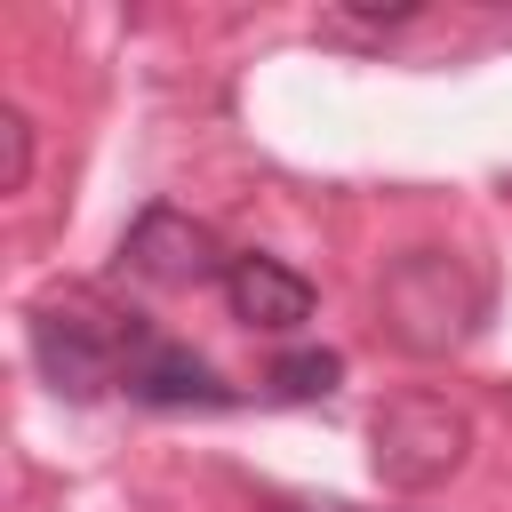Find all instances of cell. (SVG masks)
Returning <instances> with one entry per match:
<instances>
[{
  "mask_svg": "<svg viewBox=\"0 0 512 512\" xmlns=\"http://www.w3.org/2000/svg\"><path fill=\"white\" fill-rule=\"evenodd\" d=\"M480 304H488V280L464 264V256H448V248H408L392 272H384V288H376V312H384V336L400 344V352H456L464 336H472V320H480Z\"/></svg>",
  "mask_w": 512,
  "mask_h": 512,
  "instance_id": "obj_1",
  "label": "cell"
},
{
  "mask_svg": "<svg viewBox=\"0 0 512 512\" xmlns=\"http://www.w3.org/2000/svg\"><path fill=\"white\" fill-rule=\"evenodd\" d=\"M464 448H472V424L440 392H400L368 424V464L384 488H440L464 464Z\"/></svg>",
  "mask_w": 512,
  "mask_h": 512,
  "instance_id": "obj_2",
  "label": "cell"
},
{
  "mask_svg": "<svg viewBox=\"0 0 512 512\" xmlns=\"http://www.w3.org/2000/svg\"><path fill=\"white\" fill-rule=\"evenodd\" d=\"M128 336H136V328H120V320H104V312H88V304H40V312H32V360H40V376H48L64 400L112 392V384L128 376Z\"/></svg>",
  "mask_w": 512,
  "mask_h": 512,
  "instance_id": "obj_3",
  "label": "cell"
},
{
  "mask_svg": "<svg viewBox=\"0 0 512 512\" xmlns=\"http://www.w3.org/2000/svg\"><path fill=\"white\" fill-rule=\"evenodd\" d=\"M120 264L136 280H152V288H200V280L224 272L216 264V232L200 216H184V208H144L128 224V240H120Z\"/></svg>",
  "mask_w": 512,
  "mask_h": 512,
  "instance_id": "obj_4",
  "label": "cell"
},
{
  "mask_svg": "<svg viewBox=\"0 0 512 512\" xmlns=\"http://www.w3.org/2000/svg\"><path fill=\"white\" fill-rule=\"evenodd\" d=\"M224 304H232V320H248L264 336H288V328L312 320V280L288 272L280 256H232L224 264Z\"/></svg>",
  "mask_w": 512,
  "mask_h": 512,
  "instance_id": "obj_5",
  "label": "cell"
},
{
  "mask_svg": "<svg viewBox=\"0 0 512 512\" xmlns=\"http://www.w3.org/2000/svg\"><path fill=\"white\" fill-rule=\"evenodd\" d=\"M136 400H152V408H216L224 400V384H216V368L208 360H192L184 344H160V336H128V376H120Z\"/></svg>",
  "mask_w": 512,
  "mask_h": 512,
  "instance_id": "obj_6",
  "label": "cell"
},
{
  "mask_svg": "<svg viewBox=\"0 0 512 512\" xmlns=\"http://www.w3.org/2000/svg\"><path fill=\"white\" fill-rule=\"evenodd\" d=\"M336 376H344L336 352H288V360L272 368V392H280V400H328Z\"/></svg>",
  "mask_w": 512,
  "mask_h": 512,
  "instance_id": "obj_7",
  "label": "cell"
},
{
  "mask_svg": "<svg viewBox=\"0 0 512 512\" xmlns=\"http://www.w3.org/2000/svg\"><path fill=\"white\" fill-rule=\"evenodd\" d=\"M24 184H32V120L0 112V192H24Z\"/></svg>",
  "mask_w": 512,
  "mask_h": 512,
  "instance_id": "obj_8",
  "label": "cell"
},
{
  "mask_svg": "<svg viewBox=\"0 0 512 512\" xmlns=\"http://www.w3.org/2000/svg\"><path fill=\"white\" fill-rule=\"evenodd\" d=\"M280 512H344V504H280Z\"/></svg>",
  "mask_w": 512,
  "mask_h": 512,
  "instance_id": "obj_9",
  "label": "cell"
}]
</instances>
